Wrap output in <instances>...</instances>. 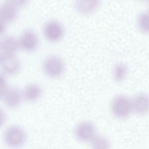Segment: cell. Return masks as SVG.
Masks as SVG:
<instances>
[{"mask_svg": "<svg viewBox=\"0 0 149 149\" xmlns=\"http://www.w3.org/2000/svg\"><path fill=\"white\" fill-rule=\"evenodd\" d=\"M3 139L7 146L12 149H16L21 148L25 144L27 136L22 128L18 125H13L5 130Z\"/></svg>", "mask_w": 149, "mask_h": 149, "instance_id": "obj_1", "label": "cell"}, {"mask_svg": "<svg viewBox=\"0 0 149 149\" xmlns=\"http://www.w3.org/2000/svg\"><path fill=\"white\" fill-rule=\"evenodd\" d=\"M63 61L58 56L52 55L47 57L44 60L42 68L44 72L48 76L56 77L61 75L64 69Z\"/></svg>", "mask_w": 149, "mask_h": 149, "instance_id": "obj_2", "label": "cell"}, {"mask_svg": "<svg viewBox=\"0 0 149 149\" xmlns=\"http://www.w3.org/2000/svg\"><path fill=\"white\" fill-rule=\"evenodd\" d=\"M19 46L18 41L11 36L0 38V61L15 55Z\"/></svg>", "mask_w": 149, "mask_h": 149, "instance_id": "obj_3", "label": "cell"}, {"mask_svg": "<svg viewBox=\"0 0 149 149\" xmlns=\"http://www.w3.org/2000/svg\"><path fill=\"white\" fill-rule=\"evenodd\" d=\"M43 32L45 38L52 42H56L63 37L64 29L58 21L51 20L46 23L44 26Z\"/></svg>", "mask_w": 149, "mask_h": 149, "instance_id": "obj_4", "label": "cell"}, {"mask_svg": "<svg viewBox=\"0 0 149 149\" xmlns=\"http://www.w3.org/2000/svg\"><path fill=\"white\" fill-rule=\"evenodd\" d=\"M132 108V103L127 98L120 96L115 98L111 104L112 110L114 114L120 118L127 116Z\"/></svg>", "mask_w": 149, "mask_h": 149, "instance_id": "obj_5", "label": "cell"}, {"mask_svg": "<svg viewBox=\"0 0 149 149\" xmlns=\"http://www.w3.org/2000/svg\"><path fill=\"white\" fill-rule=\"evenodd\" d=\"M18 41L19 46L27 51H31L36 49L39 44V39L36 33L28 29L22 34Z\"/></svg>", "mask_w": 149, "mask_h": 149, "instance_id": "obj_6", "label": "cell"}, {"mask_svg": "<svg viewBox=\"0 0 149 149\" xmlns=\"http://www.w3.org/2000/svg\"><path fill=\"white\" fill-rule=\"evenodd\" d=\"M75 134L76 137L82 141H91L96 136L95 129L91 123L82 122L76 127Z\"/></svg>", "mask_w": 149, "mask_h": 149, "instance_id": "obj_7", "label": "cell"}, {"mask_svg": "<svg viewBox=\"0 0 149 149\" xmlns=\"http://www.w3.org/2000/svg\"><path fill=\"white\" fill-rule=\"evenodd\" d=\"M2 98L5 104L10 108L17 107L24 99L22 91L15 87L8 88Z\"/></svg>", "mask_w": 149, "mask_h": 149, "instance_id": "obj_8", "label": "cell"}, {"mask_svg": "<svg viewBox=\"0 0 149 149\" xmlns=\"http://www.w3.org/2000/svg\"><path fill=\"white\" fill-rule=\"evenodd\" d=\"M0 66L6 74L12 76L17 73L20 68V63L18 58L14 55L0 61Z\"/></svg>", "mask_w": 149, "mask_h": 149, "instance_id": "obj_9", "label": "cell"}, {"mask_svg": "<svg viewBox=\"0 0 149 149\" xmlns=\"http://www.w3.org/2000/svg\"><path fill=\"white\" fill-rule=\"evenodd\" d=\"M42 90L39 85L30 84L26 87L22 91L24 99L30 102L36 101L41 96Z\"/></svg>", "mask_w": 149, "mask_h": 149, "instance_id": "obj_10", "label": "cell"}, {"mask_svg": "<svg viewBox=\"0 0 149 149\" xmlns=\"http://www.w3.org/2000/svg\"><path fill=\"white\" fill-rule=\"evenodd\" d=\"M132 108L137 113L142 114L147 112L149 107L148 97L144 94L138 95L132 103Z\"/></svg>", "mask_w": 149, "mask_h": 149, "instance_id": "obj_11", "label": "cell"}, {"mask_svg": "<svg viewBox=\"0 0 149 149\" xmlns=\"http://www.w3.org/2000/svg\"><path fill=\"white\" fill-rule=\"evenodd\" d=\"M97 1L93 0H78L74 2V6L76 10L82 13H87L94 10L97 7Z\"/></svg>", "mask_w": 149, "mask_h": 149, "instance_id": "obj_12", "label": "cell"}, {"mask_svg": "<svg viewBox=\"0 0 149 149\" xmlns=\"http://www.w3.org/2000/svg\"><path fill=\"white\" fill-rule=\"evenodd\" d=\"M92 149H109V143L104 138L96 136L91 141Z\"/></svg>", "mask_w": 149, "mask_h": 149, "instance_id": "obj_13", "label": "cell"}, {"mask_svg": "<svg viewBox=\"0 0 149 149\" xmlns=\"http://www.w3.org/2000/svg\"><path fill=\"white\" fill-rule=\"evenodd\" d=\"M138 24L141 30L147 32L148 30V15L146 13H142L138 18Z\"/></svg>", "mask_w": 149, "mask_h": 149, "instance_id": "obj_14", "label": "cell"}, {"mask_svg": "<svg viewBox=\"0 0 149 149\" xmlns=\"http://www.w3.org/2000/svg\"><path fill=\"white\" fill-rule=\"evenodd\" d=\"M126 69L125 66L123 64L119 63L115 67L114 75L115 78L118 80H120L125 75Z\"/></svg>", "mask_w": 149, "mask_h": 149, "instance_id": "obj_15", "label": "cell"}, {"mask_svg": "<svg viewBox=\"0 0 149 149\" xmlns=\"http://www.w3.org/2000/svg\"><path fill=\"white\" fill-rule=\"evenodd\" d=\"M8 88L5 78L0 75V98H2Z\"/></svg>", "mask_w": 149, "mask_h": 149, "instance_id": "obj_16", "label": "cell"}, {"mask_svg": "<svg viewBox=\"0 0 149 149\" xmlns=\"http://www.w3.org/2000/svg\"><path fill=\"white\" fill-rule=\"evenodd\" d=\"M8 23L0 13V33L5 30Z\"/></svg>", "mask_w": 149, "mask_h": 149, "instance_id": "obj_17", "label": "cell"}, {"mask_svg": "<svg viewBox=\"0 0 149 149\" xmlns=\"http://www.w3.org/2000/svg\"><path fill=\"white\" fill-rule=\"evenodd\" d=\"M6 116L4 111L0 108V128L4 124L6 121Z\"/></svg>", "mask_w": 149, "mask_h": 149, "instance_id": "obj_18", "label": "cell"}]
</instances>
